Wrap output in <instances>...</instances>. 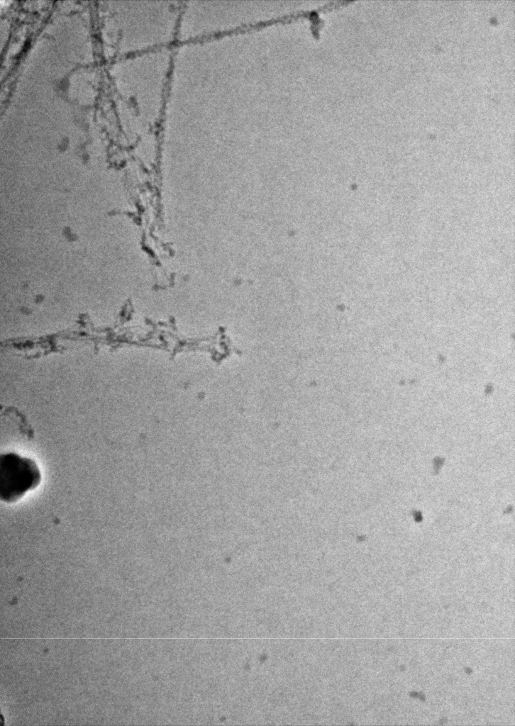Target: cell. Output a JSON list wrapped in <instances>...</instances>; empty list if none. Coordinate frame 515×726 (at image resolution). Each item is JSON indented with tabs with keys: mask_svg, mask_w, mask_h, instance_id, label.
<instances>
[{
	"mask_svg": "<svg viewBox=\"0 0 515 726\" xmlns=\"http://www.w3.org/2000/svg\"><path fill=\"white\" fill-rule=\"evenodd\" d=\"M0 462L1 501L14 503L40 484V471L33 459L10 452L2 454Z\"/></svg>",
	"mask_w": 515,
	"mask_h": 726,
	"instance_id": "1",
	"label": "cell"
}]
</instances>
